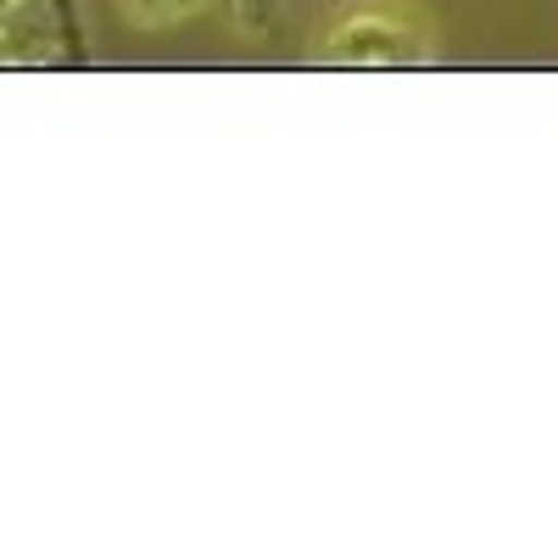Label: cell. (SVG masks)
I'll return each instance as SVG.
<instances>
[{"mask_svg":"<svg viewBox=\"0 0 558 558\" xmlns=\"http://www.w3.org/2000/svg\"><path fill=\"white\" fill-rule=\"evenodd\" d=\"M324 68H413L430 62V23L402 0H368L330 23L318 45Z\"/></svg>","mask_w":558,"mask_h":558,"instance_id":"obj_1","label":"cell"},{"mask_svg":"<svg viewBox=\"0 0 558 558\" xmlns=\"http://www.w3.org/2000/svg\"><path fill=\"white\" fill-rule=\"evenodd\" d=\"M78 0H12L7 7V68H73L84 62Z\"/></svg>","mask_w":558,"mask_h":558,"instance_id":"obj_2","label":"cell"},{"mask_svg":"<svg viewBox=\"0 0 558 558\" xmlns=\"http://www.w3.org/2000/svg\"><path fill=\"white\" fill-rule=\"evenodd\" d=\"M213 0H123V17L140 23V28H168V23H184V17H202Z\"/></svg>","mask_w":558,"mask_h":558,"instance_id":"obj_3","label":"cell"},{"mask_svg":"<svg viewBox=\"0 0 558 558\" xmlns=\"http://www.w3.org/2000/svg\"><path fill=\"white\" fill-rule=\"evenodd\" d=\"M7 7H12V0H7Z\"/></svg>","mask_w":558,"mask_h":558,"instance_id":"obj_4","label":"cell"}]
</instances>
